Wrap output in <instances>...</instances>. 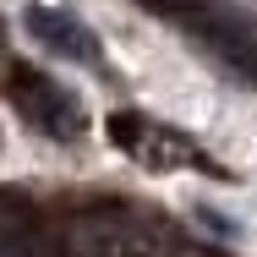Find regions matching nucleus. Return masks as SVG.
<instances>
[{"mask_svg": "<svg viewBox=\"0 0 257 257\" xmlns=\"http://www.w3.org/2000/svg\"><path fill=\"white\" fill-rule=\"evenodd\" d=\"M6 99L17 104V115H22L33 132H44V137H55V143H77V137H82V126H88L82 99H77L71 88H60L55 77L33 71V66H11Z\"/></svg>", "mask_w": 257, "mask_h": 257, "instance_id": "7ed1b4c3", "label": "nucleus"}, {"mask_svg": "<svg viewBox=\"0 0 257 257\" xmlns=\"http://www.w3.org/2000/svg\"><path fill=\"white\" fill-rule=\"evenodd\" d=\"M0 257H44L39 208L17 192H0Z\"/></svg>", "mask_w": 257, "mask_h": 257, "instance_id": "39448f33", "label": "nucleus"}, {"mask_svg": "<svg viewBox=\"0 0 257 257\" xmlns=\"http://www.w3.org/2000/svg\"><path fill=\"white\" fill-rule=\"evenodd\" d=\"M104 132H109V143H115L120 154L132 159V164H143V170H197V175H219V164H213L186 132L164 126V120H154V115L115 109Z\"/></svg>", "mask_w": 257, "mask_h": 257, "instance_id": "f03ea898", "label": "nucleus"}, {"mask_svg": "<svg viewBox=\"0 0 257 257\" xmlns=\"http://www.w3.org/2000/svg\"><path fill=\"white\" fill-rule=\"evenodd\" d=\"M22 22H28V33H33L50 55H60V60H77V66H99V60H104L99 33H93L82 17L60 11V6H28Z\"/></svg>", "mask_w": 257, "mask_h": 257, "instance_id": "20e7f679", "label": "nucleus"}, {"mask_svg": "<svg viewBox=\"0 0 257 257\" xmlns=\"http://www.w3.org/2000/svg\"><path fill=\"white\" fill-rule=\"evenodd\" d=\"M143 6H154V11H164V17H192L203 0H143Z\"/></svg>", "mask_w": 257, "mask_h": 257, "instance_id": "423d86ee", "label": "nucleus"}, {"mask_svg": "<svg viewBox=\"0 0 257 257\" xmlns=\"http://www.w3.org/2000/svg\"><path fill=\"white\" fill-rule=\"evenodd\" d=\"M60 257H170L159 224L143 208H82L60 230Z\"/></svg>", "mask_w": 257, "mask_h": 257, "instance_id": "f257e3e1", "label": "nucleus"}]
</instances>
